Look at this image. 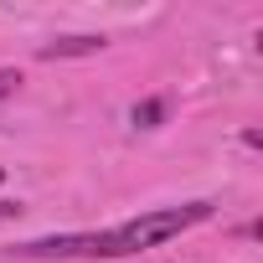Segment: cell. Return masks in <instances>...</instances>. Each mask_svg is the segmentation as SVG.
Returning a JSON list of instances; mask_svg holds the SVG:
<instances>
[{
	"label": "cell",
	"instance_id": "obj_1",
	"mask_svg": "<svg viewBox=\"0 0 263 263\" xmlns=\"http://www.w3.org/2000/svg\"><path fill=\"white\" fill-rule=\"evenodd\" d=\"M212 217V201H186V206H160V212H140L119 227L103 232H62V237H36V242H16V258H129L160 248L191 227H201Z\"/></svg>",
	"mask_w": 263,
	"mask_h": 263
},
{
	"label": "cell",
	"instance_id": "obj_2",
	"mask_svg": "<svg viewBox=\"0 0 263 263\" xmlns=\"http://www.w3.org/2000/svg\"><path fill=\"white\" fill-rule=\"evenodd\" d=\"M98 47H103V36H62V42L42 47V62H57V57H88V52H98Z\"/></svg>",
	"mask_w": 263,
	"mask_h": 263
},
{
	"label": "cell",
	"instance_id": "obj_3",
	"mask_svg": "<svg viewBox=\"0 0 263 263\" xmlns=\"http://www.w3.org/2000/svg\"><path fill=\"white\" fill-rule=\"evenodd\" d=\"M160 119H165V103H140L135 108V124H145V129H155Z\"/></svg>",
	"mask_w": 263,
	"mask_h": 263
},
{
	"label": "cell",
	"instance_id": "obj_4",
	"mask_svg": "<svg viewBox=\"0 0 263 263\" xmlns=\"http://www.w3.org/2000/svg\"><path fill=\"white\" fill-rule=\"evenodd\" d=\"M16 88H21V72H16V67H0V103H6Z\"/></svg>",
	"mask_w": 263,
	"mask_h": 263
},
{
	"label": "cell",
	"instance_id": "obj_5",
	"mask_svg": "<svg viewBox=\"0 0 263 263\" xmlns=\"http://www.w3.org/2000/svg\"><path fill=\"white\" fill-rule=\"evenodd\" d=\"M0 181H6V171H0Z\"/></svg>",
	"mask_w": 263,
	"mask_h": 263
}]
</instances>
